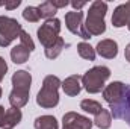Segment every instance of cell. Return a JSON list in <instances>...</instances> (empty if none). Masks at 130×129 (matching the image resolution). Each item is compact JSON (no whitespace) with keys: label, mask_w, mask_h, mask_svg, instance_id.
<instances>
[{"label":"cell","mask_w":130,"mask_h":129,"mask_svg":"<svg viewBox=\"0 0 130 129\" xmlns=\"http://www.w3.org/2000/svg\"><path fill=\"white\" fill-rule=\"evenodd\" d=\"M126 99H127V106H129V111H130V87H127V90H126Z\"/></svg>","instance_id":"29"},{"label":"cell","mask_w":130,"mask_h":129,"mask_svg":"<svg viewBox=\"0 0 130 129\" xmlns=\"http://www.w3.org/2000/svg\"><path fill=\"white\" fill-rule=\"evenodd\" d=\"M130 23V2L120 5L112 15V24L115 28H123Z\"/></svg>","instance_id":"9"},{"label":"cell","mask_w":130,"mask_h":129,"mask_svg":"<svg viewBox=\"0 0 130 129\" xmlns=\"http://www.w3.org/2000/svg\"><path fill=\"white\" fill-rule=\"evenodd\" d=\"M52 3H53V6L56 8V9H59V8H65L67 5H68V2L67 0H62V2H56V0H50Z\"/></svg>","instance_id":"25"},{"label":"cell","mask_w":130,"mask_h":129,"mask_svg":"<svg viewBox=\"0 0 130 129\" xmlns=\"http://www.w3.org/2000/svg\"><path fill=\"white\" fill-rule=\"evenodd\" d=\"M29 102V90H21V88H12L9 94V103L12 108L21 109L26 103Z\"/></svg>","instance_id":"13"},{"label":"cell","mask_w":130,"mask_h":129,"mask_svg":"<svg viewBox=\"0 0 130 129\" xmlns=\"http://www.w3.org/2000/svg\"><path fill=\"white\" fill-rule=\"evenodd\" d=\"M126 90H127V87H126L123 82H120V81L112 82V84H109V85L103 90V99H104L110 106H112V105H120V103L124 100Z\"/></svg>","instance_id":"7"},{"label":"cell","mask_w":130,"mask_h":129,"mask_svg":"<svg viewBox=\"0 0 130 129\" xmlns=\"http://www.w3.org/2000/svg\"><path fill=\"white\" fill-rule=\"evenodd\" d=\"M80 108H82L85 112H89V114H94V115H97L98 112L103 109L101 103H98V102L92 100V99H85V100H82V102H80Z\"/></svg>","instance_id":"19"},{"label":"cell","mask_w":130,"mask_h":129,"mask_svg":"<svg viewBox=\"0 0 130 129\" xmlns=\"http://www.w3.org/2000/svg\"><path fill=\"white\" fill-rule=\"evenodd\" d=\"M21 32L23 28L15 18L0 15V47L9 46L14 40L20 38Z\"/></svg>","instance_id":"4"},{"label":"cell","mask_w":130,"mask_h":129,"mask_svg":"<svg viewBox=\"0 0 130 129\" xmlns=\"http://www.w3.org/2000/svg\"><path fill=\"white\" fill-rule=\"evenodd\" d=\"M29 55H30L29 49H26L23 44H18L11 50V59L15 64H24L29 59Z\"/></svg>","instance_id":"15"},{"label":"cell","mask_w":130,"mask_h":129,"mask_svg":"<svg viewBox=\"0 0 130 129\" xmlns=\"http://www.w3.org/2000/svg\"><path fill=\"white\" fill-rule=\"evenodd\" d=\"M3 114H5V108L0 106V120H2V117H3Z\"/></svg>","instance_id":"30"},{"label":"cell","mask_w":130,"mask_h":129,"mask_svg":"<svg viewBox=\"0 0 130 129\" xmlns=\"http://www.w3.org/2000/svg\"><path fill=\"white\" fill-rule=\"evenodd\" d=\"M97 53L106 59H113L118 55V44L113 40H101L97 44Z\"/></svg>","instance_id":"12"},{"label":"cell","mask_w":130,"mask_h":129,"mask_svg":"<svg viewBox=\"0 0 130 129\" xmlns=\"http://www.w3.org/2000/svg\"><path fill=\"white\" fill-rule=\"evenodd\" d=\"M20 44H23L26 49H29V52H32L33 49H35V43H33L30 35L26 32V31H23V32L20 33Z\"/></svg>","instance_id":"23"},{"label":"cell","mask_w":130,"mask_h":129,"mask_svg":"<svg viewBox=\"0 0 130 129\" xmlns=\"http://www.w3.org/2000/svg\"><path fill=\"white\" fill-rule=\"evenodd\" d=\"M38 9H39L41 18H47V20L55 18V14L58 12V9L53 6L52 2H44V3H41V5L38 6Z\"/></svg>","instance_id":"21"},{"label":"cell","mask_w":130,"mask_h":129,"mask_svg":"<svg viewBox=\"0 0 130 129\" xmlns=\"http://www.w3.org/2000/svg\"><path fill=\"white\" fill-rule=\"evenodd\" d=\"M107 12V3L97 0L89 6V12L86 17V23H85V29L86 32L92 35H101L106 31V23H104V17Z\"/></svg>","instance_id":"2"},{"label":"cell","mask_w":130,"mask_h":129,"mask_svg":"<svg viewBox=\"0 0 130 129\" xmlns=\"http://www.w3.org/2000/svg\"><path fill=\"white\" fill-rule=\"evenodd\" d=\"M77 52H79L80 58H83V59H88V61L95 59V49L91 47V44H88V43H79L77 44Z\"/></svg>","instance_id":"18"},{"label":"cell","mask_w":130,"mask_h":129,"mask_svg":"<svg viewBox=\"0 0 130 129\" xmlns=\"http://www.w3.org/2000/svg\"><path fill=\"white\" fill-rule=\"evenodd\" d=\"M61 81L58 76H53V74H48L44 78L42 81V87L41 90L38 91V96H36V103L41 106V108H55L58 103H59V87H61Z\"/></svg>","instance_id":"1"},{"label":"cell","mask_w":130,"mask_h":129,"mask_svg":"<svg viewBox=\"0 0 130 129\" xmlns=\"http://www.w3.org/2000/svg\"><path fill=\"white\" fill-rule=\"evenodd\" d=\"M6 71H8V64H6V61L0 56V82L3 81V78H5V74H6Z\"/></svg>","instance_id":"24"},{"label":"cell","mask_w":130,"mask_h":129,"mask_svg":"<svg viewBox=\"0 0 130 129\" xmlns=\"http://www.w3.org/2000/svg\"><path fill=\"white\" fill-rule=\"evenodd\" d=\"M30 84H32V76L26 70H18L12 74V85L14 88H21V90H29L30 91Z\"/></svg>","instance_id":"14"},{"label":"cell","mask_w":130,"mask_h":129,"mask_svg":"<svg viewBox=\"0 0 130 129\" xmlns=\"http://www.w3.org/2000/svg\"><path fill=\"white\" fill-rule=\"evenodd\" d=\"M59 32H61V21L55 17V18H50V20H45L44 24H41V28L38 29V40L39 43L47 49L50 46H53L61 36H59Z\"/></svg>","instance_id":"5"},{"label":"cell","mask_w":130,"mask_h":129,"mask_svg":"<svg viewBox=\"0 0 130 129\" xmlns=\"http://www.w3.org/2000/svg\"><path fill=\"white\" fill-rule=\"evenodd\" d=\"M61 87H62V90H64V93L67 96H71V97L77 96L82 91V76H79V74L68 76L61 84Z\"/></svg>","instance_id":"11"},{"label":"cell","mask_w":130,"mask_h":129,"mask_svg":"<svg viewBox=\"0 0 130 129\" xmlns=\"http://www.w3.org/2000/svg\"><path fill=\"white\" fill-rule=\"evenodd\" d=\"M124 56H126V59L130 62V43L126 46V50H124Z\"/></svg>","instance_id":"28"},{"label":"cell","mask_w":130,"mask_h":129,"mask_svg":"<svg viewBox=\"0 0 130 129\" xmlns=\"http://www.w3.org/2000/svg\"><path fill=\"white\" fill-rule=\"evenodd\" d=\"M64 47H65V41L62 38H59L53 46H50V47L45 49V56L48 59H55V58H58L61 55V52L64 50Z\"/></svg>","instance_id":"20"},{"label":"cell","mask_w":130,"mask_h":129,"mask_svg":"<svg viewBox=\"0 0 130 129\" xmlns=\"http://www.w3.org/2000/svg\"><path fill=\"white\" fill-rule=\"evenodd\" d=\"M21 111L17 108H11L8 111H5L2 120H0V128L2 129H14L20 122H21Z\"/></svg>","instance_id":"10"},{"label":"cell","mask_w":130,"mask_h":129,"mask_svg":"<svg viewBox=\"0 0 130 129\" xmlns=\"http://www.w3.org/2000/svg\"><path fill=\"white\" fill-rule=\"evenodd\" d=\"M35 129H59V126L53 115H41L35 120Z\"/></svg>","instance_id":"16"},{"label":"cell","mask_w":130,"mask_h":129,"mask_svg":"<svg viewBox=\"0 0 130 129\" xmlns=\"http://www.w3.org/2000/svg\"><path fill=\"white\" fill-rule=\"evenodd\" d=\"M110 70L104 65H95L89 68L83 76H82V85L85 90L91 94H97L104 88V82L109 79Z\"/></svg>","instance_id":"3"},{"label":"cell","mask_w":130,"mask_h":129,"mask_svg":"<svg viewBox=\"0 0 130 129\" xmlns=\"http://www.w3.org/2000/svg\"><path fill=\"white\" fill-rule=\"evenodd\" d=\"M92 120L77 112H67L62 117V129H91Z\"/></svg>","instance_id":"8"},{"label":"cell","mask_w":130,"mask_h":129,"mask_svg":"<svg viewBox=\"0 0 130 129\" xmlns=\"http://www.w3.org/2000/svg\"><path fill=\"white\" fill-rule=\"evenodd\" d=\"M94 123H95V126L100 128V129H109L110 125H112V115H110V112L103 108L97 115H95Z\"/></svg>","instance_id":"17"},{"label":"cell","mask_w":130,"mask_h":129,"mask_svg":"<svg viewBox=\"0 0 130 129\" xmlns=\"http://www.w3.org/2000/svg\"><path fill=\"white\" fill-rule=\"evenodd\" d=\"M71 5H73V8H74V9L80 11V9H82V8L86 5V3H85V2H71Z\"/></svg>","instance_id":"27"},{"label":"cell","mask_w":130,"mask_h":129,"mask_svg":"<svg viewBox=\"0 0 130 129\" xmlns=\"http://www.w3.org/2000/svg\"><path fill=\"white\" fill-rule=\"evenodd\" d=\"M23 18H24L26 21H30V23H36V21H39V18H41L39 9L35 8V6H27V8L23 11Z\"/></svg>","instance_id":"22"},{"label":"cell","mask_w":130,"mask_h":129,"mask_svg":"<svg viewBox=\"0 0 130 129\" xmlns=\"http://www.w3.org/2000/svg\"><path fill=\"white\" fill-rule=\"evenodd\" d=\"M83 20V12L80 11H71V12H67L65 14V24H67V29L71 33L83 38V40H89L91 35L86 32L85 29V24L82 23Z\"/></svg>","instance_id":"6"},{"label":"cell","mask_w":130,"mask_h":129,"mask_svg":"<svg viewBox=\"0 0 130 129\" xmlns=\"http://www.w3.org/2000/svg\"><path fill=\"white\" fill-rule=\"evenodd\" d=\"M0 97H2V87H0Z\"/></svg>","instance_id":"31"},{"label":"cell","mask_w":130,"mask_h":129,"mask_svg":"<svg viewBox=\"0 0 130 129\" xmlns=\"http://www.w3.org/2000/svg\"><path fill=\"white\" fill-rule=\"evenodd\" d=\"M20 3H21L20 0H17V2H12V3H5V8L11 11V9H15L17 6H20Z\"/></svg>","instance_id":"26"},{"label":"cell","mask_w":130,"mask_h":129,"mask_svg":"<svg viewBox=\"0 0 130 129\" xmlns=\"http://www.w3.org/2000/svg\"><path fill=\"white\" fill-rule=\"evenodd\" d=\"M127 28H129V31H130V23H129V24H127Z\"/></svg>","instance_id":"32"}]
</instances>
